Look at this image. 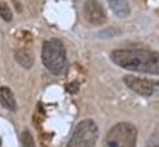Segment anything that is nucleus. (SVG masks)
I'll return each mask as SVG.
<instances>
[{"mask_svg": "<svg viewBox=\"0 0 159 147\" xmlns=\"http://www.w3.org/2000/svg\"><path fill=\"white\" fill-rule=\"evenodd\" d=\"M110 59L126 71L159 75V52L143 48H121L110 53Z\"/></svg>", "mask_w": 159, "mask_h": 147, "instance_id": "nucleus-1", "label": "nucleus"}, {"mask_svg": "<svg viewBox=\"0 0 159 147\" xmlns=\"http://www.w3.org/2000/svg\"><path fill=\"white\" fill-rule=\"evenodd\" d=\"M41 58L47 71L56 75L62 74L67 67V51L63 42L58 38L44 41L42 46Z\"/></svg>", "mask_w": 159, "mask_h": 147, "instance_id": "nucleus-2", "label": "nucleus"}, {"mask_svg": "<svg viewBox=\"0 0 159 147\" xmlns=\"http://www.w3.org/2000/svg\"><path fill=\"white\" fill-rule=\"evenodd\" d=\"M137 129L131 122H117L106 134L104 147H136Z\"/></svg>", "mask_w": 159, "mask_h": 147, "instance_id": "nucleus-3", "label": "nucleus"}, {"mask_svg": "<svg viewBox=\"0 0 159 147\" xmlns=\"http://www.w3.org/2000/svg\"><path fill=\"white\" fill-rule=\"evenodd\" d=\"M99 139V127L91 119H84L75 126L66 147H95Z\"/></svg>", "mask_w": 159, "mask_h": 147, "instance_id": "nucleus-4", "label": "nucleus"}, {"mask_svg": "<svg viewBox=\"0 0 159 147\" xmlns=\"http://www.w3.org/2000/svg\"><path fill=\"white\" fill-rule=\"evenodd\" d=\"M123 83L127 85L128 89H131L137 95H141L143 98L159 97V80L128 74L123 77Z\"/></svg>", "mask_w": 159, "mask_h": 147, "instance_id": "nucleus-5", "label": "nucleus"}, {"mask_svg": "<svg viewBox=\"0 0 159 147\" xmlns=\"http://www.w3.org/2000/svg\"><path fill=\"white\" fill-rule=\"evenodd\" d=\"M83 15L86 22L93 26H101L107 20L106 11L99 0H85L83 6Z\"/></svg>", "mask_w": 159, "mask_h": 147, "instance_id": "nucleus-6", "label": "nucleus"}, {"mask_svg": "<svg viewBox=\"0 0 159 147\" xmlns=\"http://www.w3.org/2000/svg\"><path fill=\"white\" fill-rule=\"evenodd\" d=\"M0 104L2 105V108H5L9 111L15 112L17 110V104H16L15 97L10 88L0 87Z\"/></svg>", "mask_w": 159, "mask_h": 147, "instance_id": "nucleus-7", "label": "nucleus"}, {"mask_svg": "<svg viewBox=\"0 0 159 147\" xmlns=\"http://www.w3.org/2000/svg\"><path fill=\"white\" fill-rule=\"evenodd\" d=\"M14 57L17 64H20L22 68H26V69H30L35 63V57L32 52H30L26 48H17L14 53Z\"/></svg>", "mask_w": 159, "mask_h": 147, "instance_id": "nucleus-8", "label": "nucleus"}, {"mask_svg": "<svg viewBox=\"0 0 159 147\" xmlns=\"http://www.w3.org/2000/svg\"><path fill=\"white\" fill-rule=\"evenodd\" d=\"M109 4H110L111 10L114 11V14L117 17L125 19V17L129 16L131 7H129V4L127 0H109Z\"/></svg>", "mask_w": 159, "mask_h": 147, "instance_id": "nucleus-9", "label": "nucleus"}, {"mask_svg": "<svg viewBox=\"0 0 159 147\" xmlns=\"http://www.w3.org/2000/svg\"><path fill=\"white\" fill-rule=\"evenodd\" d=\"M0 17L5 22H10L12 20V11H11L10 6L7 5V2H5V1L0 2Z\"/></svg>", "mask_w": 159, "mask_h": 147, "instance_id": "nucleus-10", "label": "nucleus"}, {"mask_svg": "<svg viewBox=\"0 0 159 147\" xmlns=\"http://www.w3.org/2000/svg\"><path fill=\"white\" fill-rule=\"evenodd\" d=\"M21 146L22 147H36L34 136L29 130H24L21 134Z\"/></svg>", "mask_w": 159, "mask_h": 147, "instance_id": "nucleus-11", "label": "nucleus"}, {"mask_svg": "<svg viewBox=\"0 0 159 147\" xmlns=\"http://www.w3.org/2000/svg\"><path fill=\"white\" fill-rule=\"evenodd\" d=\"M144 147H159V132H154L147 141Z\"/></svg>", "mask_w": 159, "mask_h": 147, "instance_id": "nucleus-12", "label": "nucleus"}, {"mask_svg": "<svg viewBox=\"0 0 159 147\" xmlns=\"http://www.w3.org/2000/svg\"><path fill=\"white\" fill-rule=\"evenodd\" d=\"M78 88H79V85H78V83H75V82L67 85V89H68V92H70V93H77V92H78Z\"/></svg>", "mask_w": 159, "mask_h": 147, "instance_id": "nucleus-13", "label": "nucleus"}, {"mask_svg": "<svg viewBox=\"0 0 159 147\" xmlns=\"http://www.w3.org/2000/svg\"><path fill=\"white\" fill-rule=\"evenodd\" d=\"M14 2L16 4V10H17V11L20 12V11H21V7H20V4L17 2V0H14Z\"/></svg>", "mask_w": 159, "mask_h": 147, "instance_id": "nucleus-14", "label": "nucleus"}]
</instances>
